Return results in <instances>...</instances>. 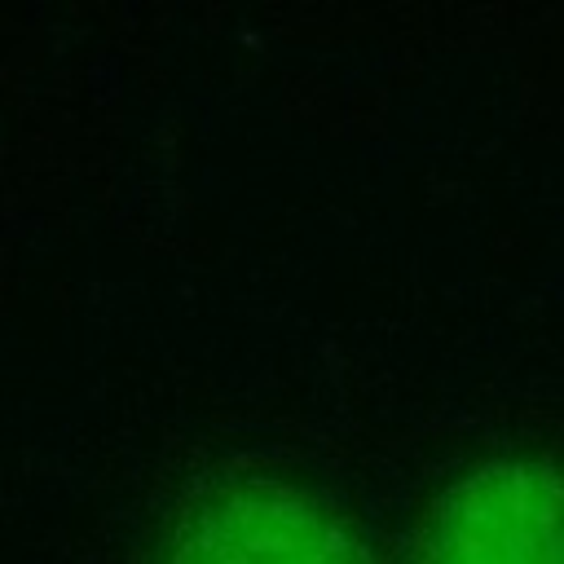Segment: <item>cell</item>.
<instances>
[{
  "label": "cell",
  "instance_id": "obj_1",
  "mask_svg": "<svg viewBox=\"0 0 564 564\" xmlns=\"http://www.w3.org/2000/svg\"><path fill=\"white\" fill-rule=\"evenodd\" d=\"M159 564H375V555L326 498L242 471L176 507Z\"/></svg>",
  "mask_w": 564,
  "mask_h": 564
},
{
  "label": "cell",
  "instance_id": "obj_2",
  "mask_svg": "<svg viewBox=\"0 0 564 564\" xmlns=\"http://www.w3.org/2000/svg\"><path fill=\"white\" fill-rule=\"evenodd\" d=\"M414 564H564V463L502 454L454 476L419 520Z\"/></svg>",
  "mask_w": 564,
  "mask_h": 564
}]
</instances>
